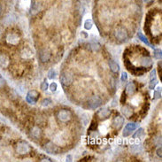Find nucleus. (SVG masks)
Returning <instances> with one entry per match:
<instances>
[{
    "label": "nucleus",
    "mask_w": 162,
    "mask_h": 162,
    "mask_svg": "<svg viewBox=\"0 0 162 162\" xmlns=\"http://www.w3.org/2000/svg\"><path fill=\"white\" fill-rule=\"evenodd\" d=\"M137 127H138L137 123H135V122H129V123H128L127 125L125 126V128L123 129V132H122L123 137H127L130 136L131 133L134 130H136L137 129Z\"/></svg>",
    "instance_id": "1"
},
{
    "label": "nucleus",
    "mask_w": 162,
    "mask_h": 162,
    "mask_svg": "<svg viewBox=\"0 0 162 162\" xmlns=\"http://www.w3.org/2000/svg\"><path fill=\"white\" fill-rule=\"evenodd\" d=\"M102 104V100L99 97L97 96H93L89 99L88 101V106L91 109H96V108L99 107Z\"/></svg>",
    "instance_id": "2"
},
{
    "label": "nucleus",
    "mask_w": 162,
    "mask_h": 162,
    "mask_svg": "<svg viewBox=\"0 0 162 162\" xmlns=\"http://www.w3.org/2000/svg\"><path fill=\"white\" fill-rule=\"evenodd\" d=\"M16 150H17V152L19 154H26V153H28V152H29L30 147H29V145L27 143H25V142H20L17 145Z\"/></svg>",
    "instance_id": "3"
},
{
    "label": "nucleus",
    "mask_w": 162,
    "mask_h": 162,
    "mask_svg": "<svg viewBox=\"0 0 162 162\" xmlns=\"http://www.w3.org/2000/svg\"><path fill=\"white\" fill-rule=\"evenodd\" d=\"M60 82L65 86L70 85L72 82H73V76H72V75L69 72H64V73H62L60 76Z\"/></svg>",
    "instance_id": "4"
},
{
    "label": "nucleus",
    "mask_w": 162,
    "mask_h": 162,
    "mask_svg": "<svg viewBox=\"0 0 162 162\" xmlns=\"http://www.w3.org/2000/svg\"><path fill=\"white\" fill-rule=\"evenodd\" d=\"M38 97H39V94H38L37 91H30L28 93V95H27V97H26V100H27V102H28V103L34 105V104H35V103L37 102Z\"/></svg>",
    "instance_id": "5"
},
{
    "label": "nucleus",
    "mask_w": 162,
    "mask_h": 162,
    "mask_svg": "<svg viewBox=\"0 0 162 162\" xmlns=\"http://www.w3.org/2000/svg\"><path fill=\"white\" fill-rule=\"evenodd\" d=\"M58 119L61 122H67L71 119V113L67 110H61L58 113Z\"/></svg>",
    "instance_id": "6"
},
{
    "label": "nucleus",
    "mask_w": 162,
    "mask_h": 162,
    "mask_svg": "<svg viewBox=\"0 0 162 162\" xmlns=\"http://www.w3.org/2000/svg\"><path fill=\"white\" fill-rule=\"evenodd\" d=\"M115 37L118 39V40H121V41H123V40H126L128 38V33L126 31V29H118L116 31H115Z\"/></svg>",
    "instance_id": "7"
},
{
    "label": "nucleus",
    "mask_w": 162,
    "mask_h": 162,
    "mask_svg": "<svg viewBox=\"0 0 162 162\" xmlns=\"http://www.w3.org/2000/svg\"><path fill=\"white\" fill-rule=\"evenodd\" d=\"M158 83V80L156 78V70L153 69L151 71V75H150V83H149V88L151 89H153Z\"/></svg>",
    "instance_id": "8"
},
{
    "label": "nucleus",
    "mask_w": 162,
    "mask_h": 162,
    "mask_svg": "<svg viewBox=\"0 0 162 162\" xmlns=\"http://www.w3.org/2000/svg\"><path fill=\"white\" fill-rule=\"evenodd\" d=\"M6 41L8 43L13 44V45H16L20 42V37L15 34H9L6 37Z\"/></svg>",
    "instance_id": "9"
},
{
    "label": "nucleus",
    "mask_w": 162,
    "mask_h": 162,
    "mask_svg": "<svg viewBox=\"0 0 162 162\" xmlns=\"http://www.w3.org/2000/svg\"><path fill=\"white\" fill-rule=\"evenodd\" d=\"M124 123V119L121 116H116L113 121V128L116 129H119L122 127V125Z\"/></svg>",
    "instance_id": "10"
},
{
    "label": "nucleus",
    "mask_w": 162,
    "mask_h": 162,
    "mask_svg": "<svg viewBox=\"0 0 162 162\" xmlns=\"http://www.w3.org/2000/svg\"><path fill=\"white\" fill-rule=\"evenodd\" d=\"M44 150H45L48 153H57V151L59 150L58 146L54 145L53 143H48L47 145H45V146H44L43 148Z\"/></svg>",
    "instance_id": "11"
},
{
    "label": "nucleus",
    "mask_w": 162,
    "mask_h": 162,
    "mask_svg": "<svg viewBox=\"0 0 162 162\" xmlns=\"http://www.w3.org/2000/svg\"><path fill=\"white\" fill-rule=\"evenodd\" d=\"M111 114V111L108 108H103L97 112V116L99 119H105Z\"/></svg>",
    "instance_id": "12"
},
{
    "label": "nucleus",
    "mask_w": 162,
    "mask_h": 162,
    "mask_svg": "<svg viewBox=\"0 0 162 162\" xmlns=\"http://www.w3.org/2000/svg\"><path fill=\"white\" fill-rule=\"evenodd\" d=\"M121 112L123 113V115L125 117H127V118H130L133 114V110L132 108L129 105H125L121 108Z\"/></svg>",
    "instance_id": "13"
},
{
    "label": "nucleus",
    "mask_w": 162,
    "mask_h": 162,
    "mask_svg": "<svg viewBox=\"0 0 162 162\" xmlns=\"http://www.w3.org/2000/svg\"><path fill=\"white\" fill-rule=\"evenodd\" d=\"M51 58V53L49 51L47 50H43L41 51L40 52V59L43 62H45V61H48Z\"/></svg>",
    "instance_id": "14"
},
{
    "label": "nucleus",
    "mask_w": 162,
    "mask_h": 162,
    "mask_svg": "<svg viewBox=\"0 0 162 162\" xmlns=\"http://www.w3.org/2000/svg\"><path fill=\"white\" fill-rule=\"evenodd\" d=\"M141 65L145 67H149L152 65V60L149 57H143L141 59Z\"/></svg>",
    "instance_id": "15"
},
{
    "label": "nucleus",
    "mask_w": 162,
    "mask_h": 162,
    "mask_svg": "<svg viewBox=\"0 0 162 162\" xmlns=\"http://www.w3.org/2000/svg\"><path fill=\"white\" fill-rule=\"evenodd\" d=\"M9 65V59L5 54H1L0 55V67H6Z\"/></svg>",
    "instance_id": "16"
},
{
    "label": "nucleus",
    "mask_w": 162,
    "mask_h": 162,
    "mask_svg": "<svg viewBox=\"0 0 162 162\" xmlns=\"http://www.w3.org/2000/svg\"><path fill=\"white\" fill-rule=\"evenodd\" d=\"M109 67L111 68V70L113 72V73H117L120 70V66L117 62H115L114 60H110L109 61Z\"/></svg>",
    "instance_id": "17"
},
{
    "label": "nucleus",
    "mask_w": 162,
    "mask_h": 162,
    "mask_svg": "<svg viewBox=\"0 0 162 162\" xmlns=\"http://www.w3.org/2000/svg\"><path fill=\"white\" fill-rule=\"evenodd\" d=\"M135 91H136V86H135V84L133 83H129V85L127 86V88H126V92H127L129 95H133L135 93Z\"/></svg>",
    "instance_id": "18"
},
{
    "label": "nucleus",
    "mask_w": 162,
    "mask_h": 162,
    "mask_svg": "<svg viewBox=\"0 0 162 162\" xmlns=\"http://www.w3.org/2000/svg\"><path fill=\"white\" fill-rule=\"evenodd\" d=\"M31 135H32V137H35V138H39L40 136H41V130H40V129L37 128V127L33 128V129L31 130Z\"/></svg>",
    "instance_id": "19"
},
{
    "label": "nucleus",
    "mask_w": 162,
    "mask_h": 162,
    "mask_svg": "<svg viewBox=\"0 0 162 162\" xmlns=\"http://www.w3.org/2000/svg\"><path fill=\"white\" fill-rule=\"evenodd\" d=\"M143 135H145V130L143 129H139L136 133L133 135V138L134 139H137V138H141L142 137H143Z\"/></svg>",
    "instance_id": "20"
},
{
    "label": "nucleus",
    "mask_w": 162,
    "mask_h": 162,
    "mask_svg": "<svg viewBox=\"0 0 162 162\" xmlns=\"http://www.w3.org/2000/svg\"><path fill=\"white\" fill-rule=\"evenodd\" d=\"M137 37H138V38L143 42V43H145L146 45H148V46H150L151 45V43H150V42L148 41V39L145 37V35H143L141 32H138V34H137Z\"/></svg>",
    "instance_id": "21"
},
{
    "label": "nucleus",
    "mask_w": 162,
    "mask_h": 162,
    "mask_svg": "<svg viewBox=\"0 0 162 162\" xmlns=\"http://www.w3.org/2000/svg\"><path fill=\"white\" fill-rule=\"evenodd\" d=\"M93 27V23H92V21L91 20H87L85 21L84 22V29L86 30H91Z\"/></svg>",
    "instance_id": "22"
},
{
    "label": "nucleus",
    "mask_w": 162,
    "mask_h": 162,
    "mask_svg": "<svg viewBox=\"0 0 162 162\" xmlns=\"http://www.w3.org/2000/svg\"><path fill=\"white\" fill-rule=\"evenodd\" d=\"M56 77V72L54 71L53 69H51L49 72H48V78L50 79V80H52V79H54Z\"/></svg>",
    "instance_id": "23"
},
{
    "label": "nucleus",
    "mask_w": 162,
    "mask_h": 162,
    "mask_svg": "<svg viewBox=\"0 0 162 162\" xmlns=\"http://www.w3.org/2000/svg\"><path fill=\"white\" fill-rule=\"evenodd\" d=\"M57 88H58V85H57L56 83H51L49 85V89H51V91H52V92H55L57 91Z\"/></svg>",
    "instance_id": "24"
},
{
    "label": "nucleus",
    "mask_w": 162,
    "mask_h": 162,
    "mask_svg": "<svg viewBox=\"0 0 162 162\" xmlns=\"http://www.w3.org/2000/svg\"><path fill=\"white\" fill-rule=\"evenodd\" d=\"M48 87H49V85H48V83L46 82V81H44V82L42 83V84H41V89H42V91H47V89H48Z\"/></svg>",
    "instance_id": "25"
},
{
    "label": "nucleus",
    "mask_w": 162,
    "mask_h": 162,
    "mask_svg": "<svg viewBox=\"0 0 162 162\" xmlns=\"http://www.w3.org/2000/svg\"><path fill=\"white\" fill-rule=\"evenodd\" d=\"M154 56L156 59H161V50L159 49H156L154 51Z\"/></svg>",
    "instance_id": "26"
},
{
    "label": "nucleus",
    "mask_w": 162,
    "mask_h": 162,
    "mask_svg": "<svg viewBox=\"0 0 162 162\" xmlns=\"http://www.w3.org/2000/svg\"><path fill=\"white\" fill-rule=\"evenodd\" d=\"M157 89H158L157 91H154V96H155L154 98H159V97H161V89H160L161 88H160V87H158Z\"/></svg>",
    "instance_id": "27"
},
{
    "label": "nucleus",
    "mask_w": 162,
    "mask_h": 162,
    "mask_svg": "<svg viewBox=\"0 0 162 162\" xmlns=\"http://www.w3.org/2000/svg\"><path fill=\"white\" fill-rule=\"evenodd\" d=\"M121 82H127V81H128V75H127V73L123 72V73L121 74Z\"/></svg>",
    "instance_id": "28"
},
{
    "label": "nucleus",
    "mask_w": 162,
    "mask_h": 162,
    "mask_svg": "<svg viewBox=\"0 0 162 162\" xmlns=\"http://www.w3.org/2000/svg\"><path fill=\"white\" fill-rule=\"evenodd\" d=\"M5 85V80L0 75V89H2Z\"/></svg>",
    "instance_id": "29"
},
{
    "label": "nucleus",
    "mask_w": 162,
    "mask_h": 162,
    "mask_svg": "<svg viewBox=\"0 0 162 162\" xmlns=\"http://www.w3.org/2000/svg\"><path fill=\"white\" fill-rule=\"evenodd\" d=\"M49 105H51V100L50 99H44L42 103L43 106H48Z\"/></svg>",
    "instance_id": "30"
},
{
    "label": "nucleus",
    "mask_w": 162,
    "mask_h": 162,
    "mask_svg": "<svg viewBox=\"0 0 162 162\" xmlns=\"http://www.w3.org/2000/svg\"><path fill=\"white\" fill-rule=\"evenodd\" d=\"M91 46L93 48V51H97L98 49H99V44L98 43H92Z\"/></svg>",
    "instance_id": "31"
},
{
    "label": "nucleus",
    "mask_w": 162,
    "mask_h": 162,
    "mask_svg": "<svg viewBox=\"0 0 162 162\" xmlns=\"http://www.w3.org/2000/svg\"><path fill=\"white\" fill-rule=\"evenodd\" d=\"M161 151H162V149H161V147L158 148V150H157V155H158V156H159V158H161V157H162Z\"/></svg>",
    "instance_id": "32"
},
{
    "label": "nucleus",
    "mask_w": 162,
    "mask_h": 162,
    "mask_svg": "<svg viewBox=\"0 0 162 162\" xmlns=\"http://www.w3.org/2000/svg\"><path fill=\"white\" fill-rule=\"evenodd\" d=\"M67 161H72V156L71 155L67 156Z\"/></svg>",
    "instance_id": "33"
},
{
    "label": "nucleus",
    "mask_w": 162,
    "mask_h": 162,
    "mask_svg": "<svg viewBox=\"0 0 162 162\" xmlns=\"http://www.w3.org/2000/svg\"><path fill=\"white\" fill-rule=\"evenodd\" d=\"M45 160H46V161H51L50 159H42V161H45Z\"/></svg>",
    "instance_id": "34"
},
{
    "label": "nucleus",
    "mask_w": 162,
    "mask_h": 162,
    "mask_svg": "<svg viewBox=\"0 0 162 162\" xmlns=\"http://www.w3.org/2000/svg\"><path fill=\"white\" fill-rule=\"evenodd\" d=\"M143 1H145V3H149L150 1H151V0H143Z\"/></svg>",
    "instance_id": "35"
}]
</instances>
